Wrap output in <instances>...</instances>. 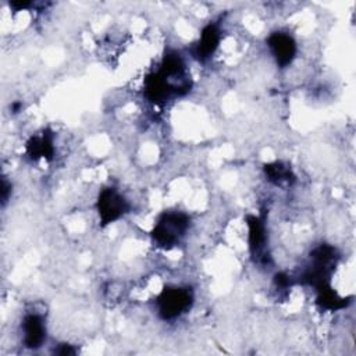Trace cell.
Here are the masks:
<instances>
[{
    "mask_svg": "<svg viewBox=\"0 0 356 356\" xmlns=\"http://www.w3.org/2000/svg\"><path fill=\"white\" fill-rule=\"evenodd\" d=\"M188 225V217L182 213H167L160 217V220L154 225L152 235L159 246L168 249L179 242Z\"/></svg>",
    "mask_w": 356,
    "mask_h": 356,
    "instance_id": "cell-1",
    "label": "cell"
},
{
    "mask_svg": "<svg viewBox=\"0 0 356 356\" xmlns=\"http://www.w3.org/2000/svg\"><path fill=\"white\" fill-rule=\"evenodd\" d=\"M192 292L188 288L171 286L163 289L157 298L159 313L164 318H175L191 307Z\"/></svg>",
    "mask_w": 356,
    "mask_h": 356,
    "instance_id": "cell-2",
    "label": "cell"
},
{
    "mask_svg": "<svg viewBox=\"0 0 356 356\" xmlns=\"http://www.w3.org/2000/svg\"><path fill=\"white\" fill-rule=\"evenodd\" d=\"M127 209V200L115 189L107 188L100 192L97 200V210L103 224H108L118 220L120 217L124 216Z\"/></svg>",
    "mask_w": 356,
    "mask_h": 356,
    "instance_id": "cell-3",
    "label": "cell"
},
{
    "mask_svg": "<svg viewBox=\"0 0 356 356\" xmlns=\"http://www.w3.org/2000/svg\"><path fill=\"white\" fill-rule=\"evenodd\" d=\"M267 46L270 47V51L275 58L277 64H280L281 67H286L295 58L296 43L293 38L285 32L271 33L267 39Z\"/></svg>",
    "mask_w": 356,
    "mask_h": 356,
    "instance_id": "cell-4",
    "label": "cell"
},
{
    "mask_svg": "<svg viewBox=\"0 0 356 356\" xmlns=\"http://www.w3.org/2000/svg\"><path fill=\"white\" fill-rule=\"evenodd\" d=\"M24 342L29 348H39L46 337V328L44 321L40 314H28L24 317V321L21 324Z\"/></svg>",
    "mask_w": 356,
    "mask_h": 356,
    "instance_id": "cell-5",
    "label": "cell"
},
{
    "mask_svg": "<svg viewBox=\"0 0 356 356\" xmlns=\"http://www.w3.org/2000/svg\"><path fill=\"white\" fill-rule=\"evenodd\" d=\"M220 39H221L220 38V31L217 29V26L211 25V24L207 25L203 29L200 40L197 43V49H196L197 57L199 58L210 57L216 51V49H217L218 43H220Z\"/></svg>",
    "mask_w": 356,
    "mask_h": 356,
    "instance_id": "cell-6",
    "label": "cell"
},
{
    "mask_svg": "<svg viewBox=\"0 0 356 356\" xmlns=\"http://www.w3.org/2000/svg\"><path fill=\"white\" fill-rule=\"evenodd\" d=\"M266 174L268 175V179H271L273 182H275L278 185L284 181H289L291 170L286 165H284L282 163H274V164H270L268 167H266Z\"/></svg>",
    "mask_w": 356,
    "mask_h": 356,
    "instance_id": "cell-7",
    "label": "cell"
}]
</instances>
